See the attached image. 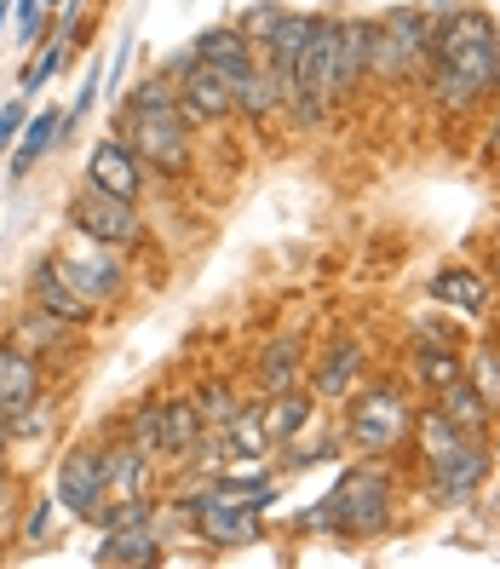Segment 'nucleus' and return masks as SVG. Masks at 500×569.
Here are the masks:
<instances>
[{"label": "nucleus", "instance_id": "6e6552de", "mask_svg": "<svg viewBox=\"0 0 500 569\" xmlns=\"http://www.w3.org/2000/svg\"><path fill=\"white\" fill-rule=\"evenodd\" d=\"M58 224H70V230H81V237L104 242V248H121V253H132V259L156 248L150 208L121 202V196H104V190H92V184H81V179H76L70 196H63Z\"/></svg>", "mask_w": 500, "mask_h": 569}, {"label": "nucleus", "instance_id": "bb28decb", "mask_svg": "<svg viewBox=\"0 0 500 569\" xmlns=\"http://www.w3.org/2000/svg\"><path fill=\"white\" fill-rule=\"evenodd\" d=\"M317 397L311 386H293V391H277V397H259V415H264V431H271V443H293L306 438V431H317Z\"/></svg>", "mask_w": 500, "mask_h": 569}, {"label": "nucleus", "instance_id": "4be33fe9", "mask_svg": "<svg viewBox=\"0 0 500 569\" xmlns=\"http://www.w3.org/2000/svg\"><path fill=\"white\" fill-rule=\"evenodd\" d=\"M63 420H70V386H52V391L36 397V403H23V409L7 420V426H12V460H18L23 449H36V455L58 449Z\"/></svg>", "mask_w": 500, "mask_h": 569}, {"label": "nucleus", "instance_id": "7ed1b4c3", "mask_svg": "<svg viewBox=\"0 0 500 569\" xmlns=\"http://www.w3.org/2000/svg\"><path fill=\"white\" fill-rule=\"evenodd\" d=\"M161 495H167V489H161ZM167 507L179 512V529H184L208 558H230V552L264 547V535H271V518H264L248 495L230 489L224 478H190L184 489L167 495Z\"/></svg>", "mask_w": 500, "mask_h": 569}, {"label": "nucleus", "instance_id": "2f4dec72", "mask_svg": "<svg viewBox=\"0 0 500 569\" xmlns=\"http://www.w3.org/2000/svg\"><path fill=\"white\" fill-rule=\"evenodd\" d=\"M454 443H466V431L438 409V403H420V415H414V438H409V455H414V466H426V460H438V455H449Z\"/></svg>", "mask_w": 500, "mask_h": 569}, {"label": "nucleus", "instance_id": "c85d7f7f", "mask_svg": "<svg viewBox=\"0 0 500 569\" xmlns=\"http://www.w3.org/2000/svg\"><path fill=\"white\" fill-rule=\"evenodd\" d=\"M58 523H63L58 495H52V489H29V495H23V512H18V523H12V552L41 558V552L52 547Z\"/></svg>", "mask_w": 500, "mask_h": 569}, {"label": "nucleus", "instance_id": "473e14b6", "mask_svg": "<svg viewBox=\"0 0 500 569\" xmlns=\"http://www.w3.org/2000/svg\"><path fill=\"white\" fill-rule=\"evenodd\" d=\"M224 455H230V466H259V460L277 455L271 431H264V415H259V397L248 403V415L237 426H224Z\"/></svg>", "mask_w": 500, "mask_h": 569}, {"label": "nucleus", "instance_id": "4468645a", "mask_svg": "<svg viewBox=\"0 0 500 569\" xmlns=\"http://www.w3.org/2000/svg\"><path fill=\"white\" fill-rule=\"evenodd\" d=\"M161 76H173V87H179V110H184L196 127H202V132L237 121V92H230V81L213 70V63L196 58L190 47L167 52V58H161Z\"/></svg>", "mask_w": 500, "mask_h": 569}, {"label": "nucleus", "instance_id": "c756f323", "mask_svg": "<svg viewBox=\"0 0 500 569\" xmlns=\"http://www.w3.org/2000/svg\"><path fill=\"white\" fill-rule=\"evenodd\" d=\"M426 403H438V409L466 431V438H483V443H489V431H494V420H500V409H494L489 397H483L472 380H466V375H460L454 386H443L438 397H426Z\"/></svg>", "mask_w": 500, "mask_h": 569}, {"label": "nucleus", "instance_id": "393cba45", "mask_svg": "<svg viewBox=\"0 0 500 569\" xmlns=\"http://www.w3.org/2000/svg\"><path fill=\"white\" fill-rule=\"evenodd\" d=\"M58 380L47 375V362H36L23 346H12L7 333H0V415H18L23 403H36L41 391H52Z\"/></svg>", "mask_w": 500, "mask_h": 569}, {"label": "nucleus", "instance_id": "4c0bfd02", "mask_svg": "<svg viewBox=\"0 0 500 569\" xmlns=\"http://www.w3.org/2000/svg\"><path fill=\"white\" fill-rule=\"evenodd\" d=\"M466 380H472V386L489 397V403L500 409V357H494V346H489V333L466 346Z\"/></svg>", "mask_w": 500, "mask_h": 569}, {"label": "nucleus", "instance_id": "a878e982", "mask_svg": "<svg viewBox=\"0 0 500 569\" xmlns=\"http://www.w3.org/2000/svg\"><path fill=\"white\" fill-rule=\"evenodd\" d=\"M190 397H196V409H202V426H208V431L237 426V420L248 415V403H253V397L242 391V380L230 375V368H208V375L190 386Z\"/></svg>", "mask_w": 500, "mask_h": 569}, {"label": "nucleus", "instance_id": "79ce46f5", "mask_svg": "<svg viewBox=\"0 0 500 569\" xmlns=\"http://www.w3.org/2000/svg\"><path fill=\"white\" fill-rule=\"evenodd\" d=\"M483 161L500 167V98L489 104V121H483Z\"/></svg>", "mask_w": 500, "mask_h": 569}, {"label": "nucleus", "instance_id": "a18cd8bd", "mask_svg": "<svg viewBox=\"0 0 500 569\" xmlns=\"http://www.w3.org/2000/svg\"><path fill=\"white\" fill-rule=\"evenodd\" d=\"M489 455H494V466H500V420H494V431H489Z\"/></svg>", "mask_w": 500, "mask_h": 569}, {"label": "nucleus", "instance_id": "f03ea898", "mask_svg": "<svg viewBox=\"0 0 500 569\" xmlns=\"http://www.w3.org/2000/svg\"><path fill=\"white\" fill-rule=\"evenodd\" d=\"M322 500H328V541H340V547H374L403 523V483H397V466L374 460V455H351Z\"/></svg>", "mask_w": 500, "mask_h": 569}, {"label": "nucleus", "instance_id": "72a5a7b5", "mask_svg": "<svg viewBox=\"0 0 500 569\" xmlns=\"http://www.w3.org/2000/svg\"><path fill=\"white\" fill-rule=\"evenodd\" d=\"M76 52H70V41L63 36H47L36 52L23 58V70H18V92L23 98H36V92H47V81H58L63 76V63H70Z\"/></svg>", "mask_w": 500, "mask_h": 569}, {"label": "nucleus", "instance_id": "a19ab883", "mask_svg": "<svg viewBox=\"0 0 500 569\" xmlns=\"http://www.w3.org/2000/svg\"><path fill=\"white\" fill-rule=\"evenodd\" d=\"M288 535H328V500H311L306 512H293Z\"/></svg>", "mask_w": 500, "mask_h": 569}, {"label": "nucleus", "instance_id": "e433bc0d", "mask_svg": "<svg viewBox=\"0 0 500 569\" xmlns=\"http://www.w3.org/2000/svg\"><path fill=\"white\" fill-rule=\"evenodd\" d=\"M282 18H288V0H253V7H242V12L230 18V23H237L242 36L253 41V52H259V47L271 41L277 29H282Z\"/></svg>", "mask_w": 500, "mask_h": 569}, {"label": "nucleus", "instance_id": "7c9ffc66", "mask_svg": "<svg viewBox=\"0 0 500 569\" xmlns=\"http://www.w3.org/2000/svg\"><path fill=\"white\" fill-rule=\"evenodd\" d=\"M317 18L322 12H306V7H288V18H282V29L271 41L259 47V63L271 70L282 87H288V76H293V63H299V52H306V41H311V29H317Z\"/></svg>", "mask_w": 500, "mask_h": 569}, {"label": "nucleus", "instance_id": "2eb2a0df", "mask_svg": "<svg viewBox=\"0 0 500 569\" xmlns=\"http://www.w3.org/2000/svg\"><path fill=\"white\" fill-rule=\"evenodd\" d=\"M369 63H374V18L333 7V104H357L374 87Z\"/></svg>", "mask_w": 500, "mask_h": 569}, {"label": "nucleus", "instance_id": "423d86ee", "mask_svg": "<svg viewBox=\"0 0 500 569\" xmlns=\"http://www.w3.org/2000/svg\"><path fill=\"white\" fill-rule=\"evenodd\" d=\"M110 132L144 156V167L156 173L161 190H184L196 179V161H202V127H196L184 110H132V104H116V121Z\"/></svg>", "mask_w": 500, "mask_h": 569}, {"label": "nucleus", "instance_id": "37998d69", "mask_svg": "<svg viewBox=\"0 0 500 569\" xmlns=\"http://www.w3.org/2000/svg\"><path fill=\"white\" fill-rule=\"evenodd\" d=\"M0 460H12V426H7V415H0Z\"/></svg>", "mask_w": 500, "mask_h": 569}, {"label": "nucleus", "instance_id": "f8f14e48", "mask_svg": "<svg viewBox=\"0 0 500 569\" xmlns=\"http://www.w3.org/2000/svg\"><path fill=\"white\" fill-rule=\"evenodd\" d=\"M369 375H374V346L362 340L357 328H333L328 340L311 351V362H306V386L328 409H340Z\"/></svg>", "mask_w": 500, "mask_h": 569}, {"label": "nucleus", "instance_id": "0eeeda50", "mask_svg": "<svg viewBox=\"0 0 500 569\" xmlns=\"http://www.w3.org/2000/svg\"><path fill=\"white\" fill-rule=\"evenodd\" d=\"M431 7H386L374 12V63L369 81L374 87H420L426 63H431Z\"/></svg>", "mask_w": 500, "mask_h": 569}, {"label": "nucleus", "instance_id": "f3484780", "mask_svg": "<svg viewBox=\"0 0 500 569\" xmlns=\"http://www.w3.org/2000/svg\"><path fill=\"white\" fill-rule=\"evenodd\" d=\"M426 293H431V306H438V311L466 317V322H483V317L494 311V282H489V271H478V264H466V259L438 264V271L426 277Z\"/></svg>", "mask_w": 500, "mask_h": 569}, {"label": "nucleus", "instance_id": "aec40b11", "mask_svg": "<svg viewBox=\"0 0 500 569\" xmlns=\"http://www.w3.org/2000/svg\"><path fill=\"white\" fill-rule=\"evenodd\" d=\"M92 563L98 569H161V563H173V541L161 535V523L110 529V535H98Z\"/></svg>", "mask_w": 500, "mask_h": 569}, {"label": "nucleus", "instance_id": "f704fd0d", "mask_svg": "<svg viewBox=\"0 0 500 569\" xmlns=\"http://www.w3.org/2000/svg\"><path fill=\"white\" fill-rule=\"evenodd\" d=\"M161 518V489L156 495H110L104 507H98L92 529L110 535V529H139V523H156Z\"/></svg>", "mask_w": 500, "mask_h": 569}, {"label": "nucleus", "instance_id": "cd10ccee", "mask_svg": "<svg viewBox=\"0 0 500 569\" xmlns=\"http://www.w3.org/2000/svg\"><path fill=\"white\" fill-rule=\"evenodd\" d=\"M190 52L202 58V63H213V70H219L224 81H237L242 70H253V63H259L253 41H248V36H242V29L230 23V18H224V23H208L202 36L190 41Z\"/></svg>", "mask_w": 500, "mask_h": 569}, {"label": "nucleus", "instance_id": "b1692460", "mask_svg": "<svg viewBox=\"0 0 500 569\" xmlns=\"http://www.w3.org/2000/svg\"><path fill=\"white\" fill-rule=\"evenodd\" d=\"M472 346V340H466ZM466 346H449V340H409L403 351V375L420 397H438L443 386H454L466 375Z\"/></svg>", "mask_w": 500, "mask_h": 569}, {"label": "nucleus", "instance_id": "9d476101", "mask_svg": "<svg viewBox=\"0 0 500 569\" xmlns=\"http://www.w3.org/2000/svg\"><path fill=\"white\" fill-rule=\"evenodd\" d=\"M47 489L58 495L63 523L92 529L98 507L110 500V460H104V443H98L92 431H81V438H70V443H58V455H52V483H47Z\"/></svg>", "mask_w": 500, "mask_h": 569}, {"label": "nucleus", "instance_id": "39448f33", "mask_svg": "<svg viewBox=\"0 0 500 569\" xmlns=\"http://www.w3.org/2000/svg\"><path fill=\"white\" fill-rule=\"evenodd\" d=\"M47 253L104 322H116L132 299H139V264H132V253H121V248H104V242L81 237V230L58 224V237H52Z\"/></svg>", "mask_w": 500, "mask_h": 569}, {"label": "nucleus", "instance_id": "a211bd4d", "mask_svg": "<svg viewBox=\"0 0 500 569\" xmlns=\"http://www.w3.org/2000/svg\"><path fill=\"white\" fill-rule=\"evenodd\" d=\"M18 299H29V306H41V311H52V317H63V322H76V328H104V317H98L87 299L70 288V277L52 264V253H36L29 259V271H23V282H18Z\"/></svg>", "mask_w": 500, "mask_h": 569}, {"label": "nucleus", "instance_id": "9b49d317", "mask_svg": "<svg viewBox=\"0 0 500 569\" xmlns=\"http://www.w3.org/2000/svg\"><path fill=\"white\" fill-rule=\"evenodd\" d=\"M494 472H500V466H494L489 443L483 438H466L449 455L420 466V500H426V507H438V512H472L478 500L489 495Z\"/></svg>", "mask_w": 500, "mask_h": 569}, {"label": "nucleus", "instance_id": "6ab92c4d", "mask_svg": "<svg viewBox=\"0 0 500 569\" xmlns=\"http://www.w3.org/2000/svg\"><path fill=\"white\" fill-rule=\"evenodd\" d=\"M306 362H311V346L299 340L293 328L271 333V340H259L248 375H253V397H277V391H293L306 386Z\"/></svg>", "mask_w": 500, "mask_h": 569}, {"label": "nucleus", "instance_id": "49530a36", "mask_svg": "<svg viewBox=\"0 0 500 569\" xmlns=\"http://www.w3.org/2000/svg\"><path fill=\"white\" fill-rule=\"evenodd\" d=\"M489 346H494V357H500V322L489 328Z\"/></svg>", "mask_w": 500, "mask_h": 569}, {"label": "nucleus", "instance_id": "ea45409f", "mask_svg": "<svg viewBox=\"0 0 500 569\" xmlns=\"http://www.w3.org/2000/svg\"><path fill=\"white\" fill-rule=\"evenodd\" d=\"M23 121H29V98H23V92H12L7 104H0V156H7V150L18 144Z\"/></svg>", "mask_w": 500, "mask_h": 569}, {"label": "nucleus", "instance_id": "58836bf2", "mask_svg": "<svg viewBox=\"0 0 500 569\" xmlns=\"http://www.w3.org/2000/svg\"><path fill=\"white\" fill-rule=\"evenodd\" d=\"M36 489L23 472H18V460H0V529L12 535V523H18V512H23V495Z\"/></svg>", "mask_w": 500, "mask_h": 569}, {"label": "nucleus", "instance_id": "5701e85b", "mask_svg": "<svg viewBox=\"0 0 500 569\" xmlns=\"http://www.w3.org/2000/svg\"><path fill=\"white\" fill-rule=\"evenodd\" d=\"M52 150H63V104L29 110V121H23V132H18V144L7 150V184H23Z\"/></svg>", "mask_w": 500, "mask_h": 569}, {"label": "nucleus", "instance_id": "20e7f679", "mask_svg": "<svg viewBox=\"0 0 500 569\" xmlns=\"http://www.w3.org/2000/svg\"><path fill=\"white\" fill-rule=\"evenodd\" d=\"M414 415H420V391L409 375H369L346 403H340V438L346 455H374V460H403L414 438Z\"/></svg>", "mask_w": 500, "mask_h": 569}, {"label": "nucleus", "instance_id": "412c9836", "mask_svg": "<svg viewBox=\"0 0 500 569\" xmlns=\"http://www.w3.org/2000/svg\"><path fill=\"white\" fill-rule=\"evenodd\" d=\"M230 92H237V121H242L248 132H259V139H271V127L288 121V87L264 70V63L242 70L237 81H230Z\"/></svg>", "mask_w": 500, "mask_h": 569}, {"label": "nucleus", "instance_id": "c03bdc74", "mask_svg": "<svg viewBox=\"0 0 500 569\" xmlns=\"http://www.w3.org/2000/svg\"><path fill=\"white\" fill-rule=\"evenodd\" d=\"M0 563H12V535L0 529Z\"/></svg>", "mask_w": 500, "mask_h": 569}, {"label": "nucleus", "instance_id": "f257e3e1", "mask_svg": "<svg viewBox=\"0 0 500 569\" xmlns=\"http://www.w3.org/2000/svg\"><path fill=\"white\" fill-rule=\"evenodd\" d=\"M431 63H426V98L443 121H472L500 98V23L466 0L431 7Z\"/></svg>", "mask_w": 500, "mask_h": 569}, {"label": "nucleus", "instance_id": "de8ad7c7", "mask_svg": "<svg viewBox=\"0 0 500 569\" xmlns=\"http://www.w3.org/2000/svg\"><path fill=\"white\" fill-rule=\"evenodd\" d=\"M41 7H47V12H58V7H63V0H41Z\"/></svg>", "mask_w": 500, "mask_h": 569}, {"label": "nucleus", "instance_id": "c9c22d12", "mask_svg": "<svg viewBox=\"0 0 500 569\" xmlns=\"http://www.w3.org/2000/svg\"><path fill=\"white\" fill-rule=\"evenodd\" d=\"M98 98H104V58H87V70H81V81H76V98L63 104V144L76 139V127L92 116Z\"/></svg>", "mask_w": 500, "mask_h": 569}, {"label": "nucleus", "instance_id": "1a4fd4ad", "mask_svg": "<svg viewBox=\"0 0 500 569\" xmlns=\"http://www.w3.org/2000/svg\"><path fill=\"white\" fill-rule=\"evenodd\" d=\"M0 333H7L12 346H23L36 362H47V375L70 386L81 375V362L92 357V328H76L63 322L41 306H29V299H18V306L7 311V322H0Z\"/></svg>", "mask_w": 500, "mask_h": 569}, {"label": "nucleus", "instance_id": "ddd939ff", "mask_svg": "<svg viewBox=\"0 0 500 569\" xmlns=\"http://www.w3.org/2000/svg\"><path fill=\"white\" fill-rule=\"evenodd\" d=\"M81 184H92V190H104V196H121V202H139V208H150L156 202V173L144 167V156L132 150L121 132H98V139L87 144V156H81Z\"/></svg>", "mask_w": 500, "mask_h": 569}, {"label": "nucleus", "instance_id": "dca6fc26", "mask_svg": "<svg viewBox=\"0 0 500 569\" xmlns=\"http://www.w3.org/2000/svg\"><path fill=\"white\" fill-rule=\"evenodd\" d=\"M150 397V415H156V455L167 472H179L190 460V449L202 443V409H196L190 386H167V391H144Z\"/></svg>", "mask_w": 500, "mask_h": 569}]
</instances>
